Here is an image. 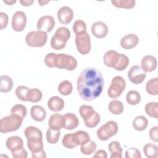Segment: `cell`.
<instances>
[{
	"label": "cell",
	"instance_id": "38",
	"mask_svg": "<svg viewBox=\"0 0 158 158\" xmlns=\"http://www.w3.org/2000/svg\"><path fill=\"white\" fill-rule=\"evenodd\" d=\"M129 64V59L128 57L123 54H120L119 59L117 65L114 68L116 70L122 71L125 70Z\"/></svg>",
	"mask_w": 158,
	"mask_h": 158
},
{
	"label": "cell",
	"instance_id": "21",
	"mask_svg": "<svg viewBox=\"0 0 158 158\" xmlns=\"http://www.w3.org/2000/svg\"><path fill=\"white\" fill-rule=\"evenodd\" d=\"M48 107L53 112H59L64 107V101L59 96H52L48 101Z\"/></svg>",
	"mask_w": 158,
	"mask_h": 158
},
{
	"label": "cell",
	"instance_id": "2",
	"mask_svg": "<svg viewBox=\"0 0 158 158\" xmlns=\"http://www.w3.org/2000/svg\"><path fill=\"white\" fill-rule=\"evenodd\" d=\"M44 63L49 68L57 67L69 71L75 70L77 67V61L73 56L63 53H48L45 56Z\"/></svg>",
	"mask_w": 158,
	"mask_h": 158
},
{
	"label": "cell",
	"instance_id": "8",
	"mask_svg": "<svg viewBox=\"0 0 158 158\" xmlns=\"http://www.w3.org/2000/svg\"><path fill=\"white\" fill-rule=\"evenodd\" d=\"M75 44L77 51L83 55L88 54L91 51L90 36L87 32L77 35L75 36Z\"/></svg>",
	"mask_w": 158,
	"mask_h": 158
},
{
	"label": "cell",
	"instance_id": "33",
	"mask_svg": "<svg viewBox=\"0 0 158 158\" xmlns=\"http://www.w3.org/2000/svg\"><path fill=\"white\" fill-rule=\"evenodd\" d=\"M112 4L116 7L123 9H131L135 6V0H112Z\"/></svg>",
	"mask_w": 158,
	"mask_h": 158
},
{
	"label": "cell",
	"instance_id": "42",
	"mask_svg": "<svg viewBox=\"0 0 158 158\" xmlns=\"http://www.w3.org/2000/svg\"><path fill=\"white\" fill-rule=\"evenodd\" d=\"M27 113V110L26 107L20 104L14 105L12 107L11 110H10L11 114L18 115L23 118H24L26 117Z\"/></svg>",
	"mask_w": 158,
	"mask_h": 158
},
{
	"label": "cell",
	"instance_id": "35",
	"mask_svg": "<svg viewBox=\"0 0 158 158\" xmlns=\"http://www.w3.org/2000/svg\"><path fill=\"white\" fill-rule=\"evenodd\" d=\"M145 112L150 117L157 118L158 117V103L151 102L145 106Z\"/></svg>",
	"mask_w": 158,
	"mask_h": 158
},
{
	"label": "cell",
	"instance_id": "25",
	"mask_svg": "<svg viewBox=\"0 0 158 158\" xmlns=\"http://www.w3.org/2000/svg\"><path fill=\"white\" fill-rule=\"evenodd\" d=\"M108 149L111 153L110 158H122L123 150L119 142L117 141H112L109 143Z\"/></svg>",
	"mask_w": 158,
	"mask_h": 158
},
{
	"label": "cell",
	"instance_id": "7",
	"mask_svg": "<svg viewBox=\"0 0 158 158\" xmlns=\"http://www.w3.org/2000/svg\"><path fill=\"white\" fill-rule=\"evenodd\" d=\"M126 87V82L121 76H115L111 81V85L108 88L107 94L109 98L116 99L119 97Z\"/></svg>",
	"mask_w": 158,
	"mask_h": 158
},
{
	"label": "cell",
	"instance_id": "46",
	"mask_svg": "<svg viewBox=\"0 0 158 158\" xmlns=\"http://www.w3.org/2000/svg\"><path fill=\"white\" fill-rule=\"evenodd\" d=\"M12 155L14 158H27V152L23 147L19 148L18 149L11 151Z\"/></svg>",
	"mask_w": 158,
	"mask_h": 158
},
{
	"label": "cell",
	"instance_id": "49",
	"mask_svg": "<svg viewBox=\"0 0 158 158\" xmlns=\"http://www.w3.org/2000/svg\"><path fill=\"white\" fill-rule=\"evenodd\" d=\"M32 157L33 158H45L46 157V152L44 150L37 152H32Z\"/></svg>",
	"mask_w": 158,
	"mask_h": 158
},
{
	"label": "cell",
	"instance_id": "32",
	"mask_svg": "<svg viewBox=\"0 0 158 158\" xmlns=\"http://www.w3.org/2000/svg\"><path fill=\"white\" fill-rule=\"evenodd\" d=\"M157 83H158L157 77L150 79L147 82L146 85V89L147 93L150 95H154V96L157 95L158 94Z\"/></svg>",
	"mask_w": 158,
	"mask_h": 158
},
{
	"label": "cell",
	"instance_id": "10",
	"mask_svg": "<svg viewBox=\"0 0 158 158\" xmlns=\"http://www.w3.org/2000/svg\"><path fill=\"white\" fill-rule=\"evenodd\" d=\"M27 18L26 14L20 10L15 12L12 19V27L15 31H22L25 27Z\"/></svg>",
	"mask_w": 158,
	"mask_h": 158
},
{
	"label": "cell",
	"instance_id": "11",
	"mask_svg": "<svg viewBox=\"0 0 158 158\" xmlns=\"http://www.w3.org/2000/svg\"><path fill=\"white\" fill-rule=\"evenodd\" d=\"M55 26V20L51 15H44L40 18L37 22V29L40 31L49 33Z\"/></svg>",
	"mask_w": 158,
	"mask_h": 158
},
{
	"label": "cell",
	"instance_id": "47",
	"mask_svg": "<svg viewBox=\"0 0 158 158\" xmlns=\"http://www.w3.org/2000/svg\"><path fill=\"white\" fill-rule=\"evenodd\" d=\"M9 21V17L6 13L1 12H0V28L1 30H2L5 28L8 24Z\"/></svg>",
	"mask_w": 158,
	"mask_h": 158
},
{
	"label": "cell",
	"instance_id": "45",
	"mask_svg": "<svg viewBox=\"0 0 158 158\" xmlns=\"http://www.w3.org/2000/svg\"><path fill=\"white\" fill-rule=\"evenodd\" d=\"M141 157L140 151L135 148H130L125 151L126 158H140Z\"/></svg>",
	"mask_w": 158,
	"mask_h": 158
},
{
	"label": "cell",
	"instance_id": "39",
	"mask_svg": "<svg viewBox=\"0 0 158 158\" xmlns=\"http://www.w3.org/2000/svg\"><path fill=\"white\" fill-rule=\"evenodd\" d=\"M43 97L42 92L38 88L30 89L28 95V101L31 102H39Z\"/></svg>",
	"mask_w": 158,
	"mask_h": 158
},
{
	"label": "cell",
	"instance_id": "14",
	"mask_svg": "<svg viewBox=\"0 0 158 158\" xmlns=\"http://www.w3.org/2000/svg\"><path fill=\"white\" fill-rule=\"evenodd\" d=\"M139 42V38L137 35L133 33H130L124 36L120 40V46L125 49H131L135 48Z\"/></svg>",
	"mask_w": 158,
	"mask_h": 158
},
{
	"label": "cell",
	"instance_id": "3",
	"mask_svg": "<svg viewBox=\"0 0 158 158\" xmlns=\"http://www.w3.org/2000/svg\"><path fill=\"white\" fill-rule=\"evenodd\" d=\"M23 118L16 114L5 116L0 120V131L7 133L17 130L22 125Z\"/></svg>",
	"mask_w": 158,
	"mask_h": 158
},
{
	"label": "cell",
	"instance_id": "28",
	"mask_svg": "<svg viewBox=\"0 0 158 158\" xmlns=\"http://www.w3.org/2000/svg\"><path fill=\"white\" fill-rule=\"evenodd\" d=\"M109 110L114 115H119L123 111V103L117 99L110 101L108 105Z\"/></svg>",
	"mask_w": 158,
	"mask_h": 158
},
{
	"label": "cell",
	"instance_id": "4",
	"mask_svg": "<svg viewBox=\"0 0 158 158\" xmlns=\"http://www.w3.org/2000/svg\"><path fill=\"white\" fill-rule=\"evenodd\" d=\"M70 32L65 27L58 28L51 40V46L55 50H60L65 48L67 41L70 38Z\"/></svg>",
	"mask_w": 158,
	"mask_h": 158
},
{
	"label": "cell",
	"instance_id": "31",
	"mask_svg": "<svg viewBox=\"0 0 158 158\" xmlns=\"http://www.w3.org/2000/svg\"><path fill=\"white\" fill-rule=\"evenodd\" d=\"M60 136V130H53L49 128L46 133V138L47 141L50 144H56L58 142Z\"/></svg>",
	"mask_w": 158,
	"mask_h": 158
},
{
	"label": "cell",
	"instance_id": "16",
	"mask_svg": "<svg viewBox=\"0 0 158 158\" xmlns=\"http://www.w3.org/2000/svg\"><path fill=\"white\" fill-rule=\"evenodd\" d=\"M24 135L28 141H41L43 135L41 131L37 127L30 126L25 128Z\"/></svg>",
	"mask_w": 158,
	"mask_h": 158
},
{
	"label": "cell",
	"instance_id": "52",
	"mask_svg": "<svg viewBox=\"0 0 158 158\" xmlns=\"http://www.w3.org/2000/svg\"><path fill=\"white\" fill-rule=\"evenodd\" d=\"M3 2L7 5H12L16 2V1L15 0V1H5V0H4Z\"/></svg>",
	"mask_w": 158,
	"mask_h": 158
},
{
	"label": "cell",
	"instance_id": "34",
	"mask_svg": "<svg viewBox=\"0 0 158 158\" xmlns=\"http://www.w3.org/2000/svg\"><path fill=\"white\" fill-rule=\"evenodd\" d=\"M30 88L27 86L21 85L19 86L15 89V94L17 97L21 101H28Z\"/></svg>",
	"mask_w": 158,
	"mask_h": 158
},
{
	"label": "cell",
	"instance_id": "29",
	"mask_svg": "<svg viewBox=\"0 0 158 158\" xmlns=\"http://www.w3.org/2000/svg\"><path fill=\"white\" fill-rule=\"evenodd\" d=\"M73 86L72 83L69 80H64L58 85V91L63 96H68L72 93Z\"/></svg>",
	"mask_w": 158,
	"mask_h": 158
},
{
	"label": "cell",
	"instance_id": "40",
	"mask_svg": "<svg viewBox=\"0 0 158 158\" xmlns=\"http://www.w3.org/2000/svg\"><path fill=\"white\" fill-rule=\"evenodd\" d=\"M27 146L31 152H37L43 150V143L41 141H28Z\"/></svg>",
	"mask_w": 158,
	"mask_h": 158
},
{
	"label": "cell",
	"instance_id": "20",
	"mask_svg": "<svg viewBox=\"0 0 158 158\" xmlns=\"http://www.w3.org/2000/svg\"><path fill=\"white\" fill-rule=\"evenodd\" d=\"M30 115L34 120L36 122H42L46 117V112L42 106L35 105L31 107L30 109Z\"/></svg>",
	"mask_w": 158,
	"mask_h": 158
},
{
	"label": "cell",
	"instance_id": "30",
	"mask_svg": "<svg viewBox=\"0 0 158 158\" xmlns=\"http://www.w3.org/2000/svg\"><path fill=\"white\" fill-rule=\"evenodd\" d=\"M126 101L130 105H136L141 101V95L139 93L135 90L129 91L126 95Z\"/></svg>",
	"mask_w": 158,
	"mask_h": 158
},
{
	"label": "cell",
	"instance_id": "43",
	"mask_svg": "<svg viewBox=\"0 0 158 158\" xmlns=\"http://www.w3.org/2000/svg\"><path fill=\"white\" fill-rule=\"evenodd\" d=\"M84 122H85V125L87 127H88V128H94V127H96L98 125V124L99 123V122H100V115L97 112L94 111L93 115L90 118L84 120Z\"/></svg>",
	"mask_w": 158,
	"mask_h": 158
},
{
	"label": "cell",
	"instance_id": "41",
	"mask_svg": "<svg viewBox=\"0 0 158 158\" xmlns=\"http://www.w3.org/2000/svg\"><path fill=\"white\" fill-rule=\"evenodd\" d=\"M73 30L75 35L86 32V25L82 20H77L73 24Z\"/></svg>",
	"mask_w": 158,
	"mask_h": 158
},
{
	"label": "cell",
	"instance_id": "19",
	"mask_svg": "<svg viewBox=\"0 0 158 158\" xmlns=\"http://www.w3.org/2000/svg\"><path fill=\"white\" fill-rule=\"evenodd\" d=\"M63 117L64 119V128L71 130L78 127L79 120L76 115L72 113H67L63 115Z\"/></svg>",
	"mask_w": 158,
	"mask_h": 158
},
{
	"label": "cell",
	"instance_id": "9",
	"mask_svg": "<svg viewBox=\"0 0 158 158\" xmlns=\"http://www.w3.org/2000/svg\"><path fill=\"white\" fill-rule=\"evenodd\" d=\"M146 77V73L138 65H133L128 72V77L130 81L134 84H141Z\"/></svg>",
	"mask_w": 158,
	"mask_h": 158
},
{
	"label": "cell",
	"instance_id": "6",
	"mask_svg": "<svg viewBox=\"0 0 158 158\" xmlns=\"http://www.w3.org/2000/svg\"><path fill=\"white\" fill-rule=\"evenodd\" d=\"M118 129L117 123L115 121L110 120L97 130V136L101 141H107L117 134Z\"/></svg>",
	"mask_w": 158,
	"mask_h": 158
},
{
	"label": "cell",
	"instance_id": "23",
	"mask_svg": "<svg viewBox=\"0 0 158 158\" xmlns=\"http://www.w3.org/2000/svg\"><path fill=\"white\" fill-rule=\"evenodd\" d=\"M62 145L68 149H73L79 145L75 133L65 135L62 141Z\"/></svg>",
	"mask_w": 158,
	"mask_h": 158
},
{
	"label": "cell",
	"instance_id": "24",
	"mask_svg": "<svg viewBox=\"0 0 158 158\" xmlns=\"http://www.w3.org/2000/svg\"><path fill=\"white\" fill-rule=\"evenodd\" d=\"M14 85L12 78L8 75H1L0 77V91L1 93H8L11 90Z\"/></svg>",
	"mask_w": 158,
	"mask_h": 158
},
{
	"label": "cell",
	"instance_id": "18",
	"mask_svg": "<svg viewBox=\"0 0 158 158\" xmlns=\"http://www.w3.org/2000/svg\"><path fill=\"white\" fill-rule=\"evenodd\" d=\"M48 125L50 128L60 130L64 128V119L63 115L59 114H54L49 118Z\"/></svg>",
	"mask_w": 158,
	"mask_h": 158
},
{
	"label": "cell",
	"instance_id": "15",
	"mask_svg": "<svg viewBox=\"0 0 158 158\" xmlns=\"http://www.w3.org/2000/svg\"><path fill=\"white\" fill-rule=\"evenodd\" d=\"M157 59L151 55L145 56L141 60V69L144 72H151L154 70L157 67Z\"/></svg>",
	"mask_w": 158,
	"mask_h": 158
},
{
	"label": "cell",
	"instance_id": "37",
	"mask_svg": "<svg viewBox=\"0 0 158 158\" xmlns=\"http://www.w3.org/2000/svg\"><path fill=\"white\" fill-rule=\"evenodd\" d=\"M94 110L92 106L88 105H82L79 109V113L83 120L90 118L94 114Z\"/></svg>",
	"mask_w": 158,
	"mask_h": 158
},
{
	"label": "cell",
	"instance_id": "12",
	"mask_svg": "<svg viewBox=\"0 0 158 158\" xmlns=\"http://www.w3.org/2000/svg\"><path fill=\"white\" fill-rule=\"evenodd\" d=\"M57 18L59 21L62 24L69 23L73 17V12L72 9L68 6H64L60 7L57 11Z\"/></svg>",
	"mask_w": 158,
	"mask_h": 158
},
{
	"label": "cell",
	"instance_id": "51",
	"mask_svg": "<svg viewBox=\"0 0 158 158\" xmlns=\"http://www.w3.org/2000/svg\"><path fill=\"white\" fill-rule=\"evenodd\" d=\"M33 0H21L20 1V3L23 6H31L33 3Z\"/></svg>",
	"mask_w": 158,
	"mask_h": 158
},
{
	"label": "cell",
	"instance_id": "13",
	"mask_svg": "<svg viewBox=\"0 0 158 158\" xmlns=\"http://www.w3.org/2000/svg\"><path fill=\"white\" fill-rule=\"evenodd\" d=\"M91 32L93 35L98 38H105L108 34V27L102 22H96L91 26Z\"/></svg>",
	"mask_w": 158,
	"mask_h": 158
},
{
	"label": "cell",
	"instance_id": "48",
	"mask_svg": "<svg viewBox=\"0 0 158 158\" xmlns=\"http://www.w3.org/2000/svg\"><path fill=\"white\" fill-rule=\"evenodd\" d=\"M158 127L157 126L152 127L149 132V135L150 139L156 143L158 141Z\"/></svg>",
	"mask_w": 158,
	"mask_h": 158
},
{
	"label": "cell",
	"instance_id": "22",
	"mask_svg": "<svg viewBox=\"0 0 158 158\" xmlns=\"http://www.w3.org/2000/svg\"><path fill=\"white\" fill-rule=\"evenodd\" d=\"M6 146L9 150L12 151L23 147V141L20 137L13 136L7 139Z\"/></svg>",
	"mask_w": 158,
	"mask_h": 158
},
{
	"label": "cell",
	"instance_id": "26",
	"mask_svg": "<svg viewBox=\"0 0 158 158\" xmlns=\"http://www.w3.org/2000/svg\"><path fill=\"white\" fill-rule=\"evenodd\" d=\"M132 125L136 130L141 131L147 128L148 125V120L143 115H139L134 118Z\"/></svg>",
	"mask_w": 158,
	"mask_h": 158
},
{
	"label": "cell",
	"instance_id": "27",
	"mask_svg": "<svg viewBox=\"0 0 158 158\" xmlns=\"http://www.w3.org/2000/svg\"><path fill=\"white\" fill-rule=\"evenodd\" d=\"M144 155L148 158H156L158 156L157 146L153 143H147L143 147Z\"/></svg>",
	"mask_w": 158,
	"mask_h": 158
},
{
	"label": "cell",
	"instance_id": "5",
	"mask_svg": "<svg viewBox=\"0 0 158 158\" xmlns=\"http://www.w3.org/2000/svg\"><path fill=\"white\" fill-rule=\"evenodd\" d=\"M47 40V33L40 30L30 31L28 33L25 37V42L27 44L33 48L43 47L46 43Z\"/></svg>",
	"mask_w": 158,
	"mask_h": 158
},
{
	"label": "cell",
	"instance_id": "44",
	"mask_svg": "<svg viewBox=\"0 0 158 158\" xmlns=\"http://www.w3.org/2000/svg\"><path fill=\"white\" fill-rule=\"evenodd\" d=\"M75 133L77 136L79 145L85 144V143H86L90 140L89 135H88V133L87 132H86L85 131L80 130V131L75 132Z\"/></svg>",
	"mask_w": 158,
	"mask_h": 158
},
{
	"label": "cell",
	"instance_id": "53",
	"mask_svg": "<svg viewBox=\"0 0 158 158\" xmlns=\"http://www.w3.org/2000/svg\"><path fill=\"white\" fill-rule=\"evenodd\" d=\"M49 1H38V3L40 4V6H44V5H45L46 4H47V3H48Z\"/></svg>",
	"mask_w": 158,
	"mask_h": 158
},
{
	"label": "cell",
	"instance_id": "17",
	"mask_svg": "<svg viewBox=\"0 0 158 158\" xmlns=\"http://www.w3.org/2000/svg\"><path fill=\"white\" fill-rule=\"evenodd\" d=\"M119 57L120 54H118L116 51H107L104 55V63L106 66L109 67L114 68L118 62Z\"/></svg>",
	"mask_w": 158,
	"mask_h": 158
},
{
	"label": "cell",
	"instance_id": "36",
	"mask_svg": "<svg viewBox=\"0 0 158 158\" xmlns=\"http://www.w3.org/2000/svg\"><path fill=\"white\" fill-rule=\"evenodd\" d=\"M96 144L93 141L89 140L85 144L81 145L80 151L83 154L90 155L96 151Z\"/></svg>",
	"mask_w": 158,
	"mask_h": 158
},
{
	"label": "cell",
	"instance_id": "1",
	"mask_svg": "<svg viewBox=\"0 0 158 158\" xmlns=\"http://www.w3.org/2000/svg\"><path fill=\"white\" fill-rule=\"evenodd\" d=\"M104 81L102 73L96 69L88 67L80 73L77 80V91L85 101H91L102 91Z\"/></svg>",
	"mask_w": 158,
	"mask_h": 158
},
{
	"label": "cell",
	"instance_id": "50",
	"mask_svg": "<svg viewBox=\"0 0 158 158\" xmlns=\"http://www.w3.org/2000/svg\"><path fill=\"white\" fill-rule=\"evenodd\" d=\"M107 157V152L102 149L98 150L96 151L95 154L93 156V157H102V158H106Z\"/></svg>",
	"mask_w": 158,
	"mask_h": 158
}]
</instances>
